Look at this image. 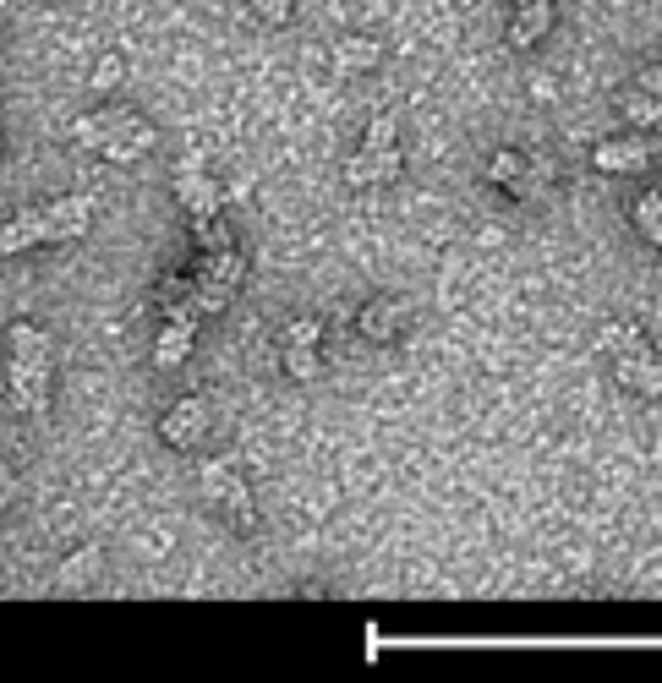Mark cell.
<instances>
[{
    "label": "cell",
    "mask_w": 662,
    "mask_h": 683,
    "mask_svg": "<svg viewBox=\"0 0 662 683\" xmlns=\"http://www.w3.org/2000/svg\"><path fill=\"white\" fill-rule=\"evenodd\" d=\"M487 176L510 191V197H536V191H547V181H553V165H547V159H536V154L498 148V154L487 159Z\"/></svg>",
    "instance_id": "1"
},
{
    "label": "cell",
    "mask_w": 662,
    "mask_h": 683,
    "mask_svg": "<svg viewBox=\"0 0 662 683\" xmlns=\"http://www.w3.org/2000/svg\"><path fill=\"white\" fill-rule=\"evenodd\" d=\"M613 377L624 383V388H635L641 399H662V356L635 334V339H624L619 350H613Z\"/></svg>",
    "instance_id": "2"
},
{
    "label": "cell",
    "mask_w": 662,
    "mask_h": 683,
    "mask_svg": "<svg viewBox=\"0 0 662 683\" xmlns=\"http://www.w3.org/2000/svg\"><path fill=\"white\" fill-rule=\"evenodd\" d=\"M198 487H202V497L225 503L241 531H253V493H247V482H241V471H236L230 459H208L198 471Z\"/></svg>",
    "instance_id": "3"
},
{
    "label": "cell",
    "mask_w": 662,
    "mask_h": 683,
    "mask_svg": "<svg viewBox=\"0 0 662 683\" xmlns=\"http://www.w3.org/2000/svg\"><path fill=\"white\" fill-rule=\"evenodd\" d=\"M592 165L602 176H646L652 170V142L646 137H607L592 148Z\"/></svg>",
    "instance_id": "4"
},
{
    "label": "cell",
    "mask_w": 662,
    "mask_h": 683,
    "mask_svg": "<svg viewBox=\"0 0 662 683\" xmlns=\"http://www.w3.org/2000/svg\"><path fill=\"white\" fill-rule=\"evenodd\" d=\"M159 437H165L170 448H198L202 437H208V405H202L198 394L176 399V405L159 416Z\"/></svg>",
    "instance_id": "5"
},
{
    "label": "cell",
    "mask_w": 662,
    "mask_h": 683,
    "mask_svg": "<svg viewBox=\"0 0 662 683\" xmlns=\"http://www.w3.org/2000/svg\"><path fill=\"white\" fill-rule=\"evenodd\" d=\"M399 148H367L362 142V154H350L345 159V181L350 187H389V181H399Z\"/></svg>",
    "instance_id": "6"
},
{
    "label": "cell",
    "mask_w": 662,
    "mask_h": 683,
    "mask_svg": "<svg viewBox=\"0 0 662 683\" xmlns=\"http://www.w3.org/2000/svg\"><path fill=\"white\" fill-rule=\"evenodd\" d=\"M6 394H11V405H17V410H28V416L50 410V367L11 362V367H6Z\"/></svg>",
    "instance_id": "7"
},
{
    "label": "cell",
    "mask_w": 662,
    "mask_h": 683,
    "mask_svg": "<svg viewBox=\"0 0 662 683\" xmlns=\"http://www.w3.org/2000/svg\"><path fill=\"white\" fill-rule=\"evenodd\" d=\"M176 197H181V208H187L192 219H214V214H219V187L202 176V159H198V154L181 165V176H176Z\"/></svg>",
    "instance_id": "8"
},
{
    "label": "cell",
    "mask_w": 662,
    "mask_h": 683,
    "mask_svg": "<svg viewBox=\"0 0 662 683\" xmlns=\"http://www.w3.org/2000/svg\"><path fill=\"white\" fill-rule=\"evenodd\" d=\"M399 328H405V301H367V307L356 311V334L367 339V345H395Z\"/></svg>",
    "instance_id": "9"
},
{
    "label": "cell",
    "mask_w": 662,
    "mask_h": 683,
    "mask_svg": "<svg viewBox=\"0 0 662 683\" xmlns=\"http://www.w3.org/2000/svg\"><path fill=\"white\" fill-rule=\"evenodd\" d=\"M45 225H50V241H77L93 225V202L88 197H56L45 208Z\"/></svg>",
    "instance_id": "10"
},
{
    "label": "cell",
    "mask_w": 662,
    "mask_h": 683,
    "mask_svg": "<svg viewBox=\"0 0 662 683\" xmlns=\"http://www.w3.org/2000/svg\"><path fill=\"white\" fill-rule=\"evenodd\" d=\"M547 28H553V0H515L510 50H536V39H547Z\"/></svg>",
    "instance_id": "11"
},
{
    "label": "cell",
    "mask_w": 662,
    "mask_h": 683,
    "mask_svg": "<svg viewBox=\"0 0 662 683\" xmlns=\"http://www.w3.org/2000/svg\"><path fill=\"white\" fill-rule=\"evenodd\" d=\"M192 339H198V317H165V334L154 339V362L159 367H181L192 356Z\"/></svg>",
    "instance_id": "12"
},
{
    "label": "cell",
    "mask_w": 662,
    "mask_h": 683,
    "mask_svg": "<svg viewBox=\"0 0 662 683\" xmlns=\"http://www.w3.org/2000/svg\"><path fill=\"white\" fill-rule=\"evenodd\" d=\"M6 345H11V362H28V367H56V345H50V339H45L33 323H11Z\"/></svg>",
    "instance_id": "13"
},
{
    "label": "cell",
    "mask_w": 662,
    "mask_h": 683,
    "mask_svg": "<svg viewBox=\"0 0 662 683\" xmlns=\"http://www.w3.org/2000/svg\"><path fill=\"white\" fill-rule=\"evenodd\" d=\"M99 574H105V553H99V547H77V553L56 568V585H61V591H88V585H99Z\"/></svg>",
    "instance_id": "14"
},
{
    "label": "cell",
    "mask_w": 662,
    "mask_h": 683,
    "mask_svg": "<svg viewBox=\"0 0 662 683\" xmlns=\"http://www.w3.org/2000/svg\"><path fill=\"white\" fill-rule=\"evenodd\" d=\"M192 274H202V279H219V285H230V290H241V279H247V257L236 247H214L198 257V268Z\"/></svg>",
    "instance_id": "15"
},
{
    "label": "cell",
    "mask_w": 662,
    "mask_h": 683,
    "mask_svg": "<svg viewBox=\"0 0 662 683\" xmlns=\"http://www.w3.org/2000/svg\"><path fill=\"white\" fill-rule=\"evenodd\" d=\"M619 116L635 126V131H652V126H662V105L641 88V82H635V88H624V93H619Z\"/></svg>",
    "instance_id": "16"
},
{
    "label": "cell",
    "mask_w": 662,
    "mask_h": 683,
    "mask_svg": "<svg viewBox=\"0 0 662 683\" xmlns=\"http://www.w3.org/2000/svg\"><path fill=\"white\" fill-rule=\"evenodd\" d=\"M334 61L345 66V71H373V66L384 61V44L378 39H362V33H345L334 44Z\"/></svg>",
    "instance_id": "17"
},
{
    "label": "cell",
    "mask_w": 662,
    "mask_h": 683,
    "mask_svg": "<svg viewBox=\"0 0 662 683\" xmlns=\"http://www.w3.org/2000/svg\"><path fill=\"white\" fill-rule=\"evenodd\" d=\"M39 247V230L28 225V214H17V219H0V257H17V251Z\"/></svg>",
    "instance_id": "18"
},
{
    "label": "cell",
    "mask_w": 662,
    "mask_h": 683,
    "mask_svg": "<svg viewBox=\"0 0 662 683\" xmlns=\"http://www.w3.org/2000/svg\"><path fill=\"white\" fill-rule=\"evenodd\" d=\"M635 230L662 251V191H641V202H635Z\"/></svg>",
    "instance_id": "19"
},
{
    "label": "cell",
    "mask_w": 662,
    "mask_h": 683,
    "mask_svg": "<svg viewBox=\"0 0 662 683\" xmlns=\"http://www.w3.org/2000/svg\"><path fill=\"white\" fill-rule=\"evenodd\" d=\"M285 373L296 377V383H313V377L324 373V362H318V345H285Z\"/></svg>",
    "instance_id": "20"
},
{
    "label": "cell",
    "mask_w": 662,
    "mask_h": 683,
    "mask_svg": "<svg viewBox=\"0 0 662 683\" xmlns=\"http://www.w3.org/2000/svg\"><path fill=\"white\" fill-rule=\"evenodd\" d=\"M230 285H219V279H202V274H192V301H198V311H219L230 307Z\"/></svg>",
    "instance_id": "21"
},
{
    "label": "cell",
    "mask_w": 662,
    "mask_h": 683,
    "mask_svg": "<svg viewBox=\"0 0 662 683\" xmlns=\"http://www.w3.org/2000/svg\"><path fill=\"white\" fill-rule=\"evenodd\" d=\"M121 82H127V66H121V56H105V61L93 66V77H88V88H93L99 99H105V93H116Z\"/></svg>",
    "instance_id": "22"
},
{
    "label": "cell",
    "mask_w": 662,
    "mask_h": 683,
    "mask_svg": "<svg viewBox=\"0 0 662 683\" xmlns=\"http://www.w3.org/2000/svg\"><path fill=\"white\" fill-rule=\"evenodd\" d=\"M105 137H110V110H99V116H82V121H77V142H82V148H93V154H99V148H105Z\"/></svg>",
    "instance_id": "23"
},
{
    "label": "cell",
    "mask_w": 662,
    "mask_h": 683,
    "mask_svg": "<svg viewBox=\"0 0 662 683\" xmlns=\"http://www.w3.org/2000/svg\"><path fill=\"white\" fill-rule=\"evenodd\" d=\"M362 142H367V148H399V121L395 116H373V126H367Z\"/></svg>",
    "instance_id": "24"
},
{
    "label": "cell",
    "mask_w": 662,
    "mask_h": 683,
    "mask_svg": "<svg viewBox=\"0 0 662 683\" xmlns=\"http://www.w3.org/2000/svg\"><path fill=\"white\" fill-rule=\"evenodd\" d=\"M285 345H324V323L318 317H296L285 328Z\"/></svg>",
    "instance_id": "25"
},
{
    "label": "cell",
    "mask_w": 662,
    "mask_h": 683,
    "mask_svg": "<svg viewBox=\"0 0 662 683\" xmlns=\"http://www.w3.org/2000/svg\"><path fill=\"white\" fill-rule=\"evenodd\" d=\"M290 6H296V0H253V17L279 28V22H290Z\"/></svg>",
    "instance_id": "26"
},
{
    "label": "cell",
    "mask_w": 662,
    "mask_h": 683,
    "mask_svg": "<svg viewBox=\"0 0 662 683\" xmlns=\"http://www.w3.org/2000/svg\"><path fill=\"white\" fill-rule=\"evenodd\" d=\"M641 88H646V93L662 105V66H646V71H641Z\"/></svg>",
    "instance_id": "27"
},
{
    "label": "cell",
    "mask_w": 662,
    "mask_h": 683,
    "mask_svg": "<svg viewBox=\"0 0 662 683\" xmlns=\"http://www.w3.org/2000/svg\"><path fill=\"white\" fill-rule=\"evenodd\" d=\"M11 497H17V476H11V471H6V465H0V508H6V503H11Z\"/></svg>",
    "instance_id": "28"
},
{
    "label": "cell",
    "mask_w": 662,
    "mask_h": 683,
    "mask_svg": "<svg viewBox=\"0 0 662 683\" xmlns=\"http://www.w3.org/2000/svg\"><path fill=\"white\" fill-rule=\"evenodd\" d=\"M658 279H662V257H658Z\"/></svg>",
    "instance_id": "29"
},
{
    "label": "cell",
    "mask_w": 662,
    "mask_h": 683,
    "mask_svg": "<svg viewBox=\"0 0 662 683\" xmlns=\"http://www.w3.org/2000/svg\"><path fill=\"white\" fill-rule=\"evenodd\" d=\"M0 148H6V142H0Z\"/></svg>",
    "instance_id": "30"
}]
</instances>
